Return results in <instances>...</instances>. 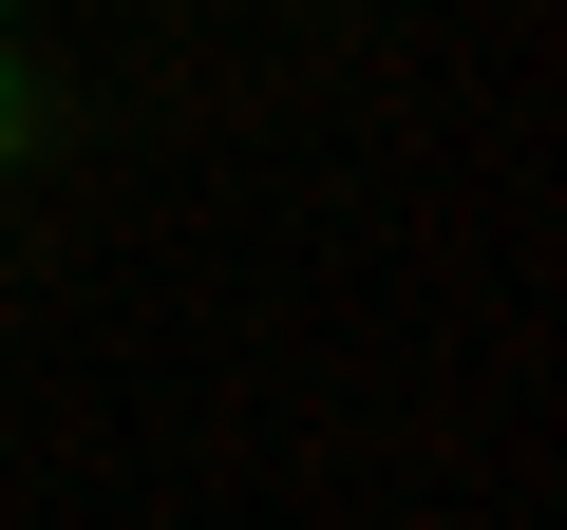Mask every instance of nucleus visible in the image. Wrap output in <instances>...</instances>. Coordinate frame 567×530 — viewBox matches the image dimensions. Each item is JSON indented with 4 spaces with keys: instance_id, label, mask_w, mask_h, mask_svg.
<instances>
[{
    "instance_id": "f257e3e1",
    "label": "nucleus",
    "mask_w": 567,
    "mask_h": 530,
    "mask_svg": "<svg viewBox=\"0 0 567 530\" xmlns=\"http://www.w3.org/2000/svg\"><path fill=\"white\" fill-rule=\"evenodd\" d=\"M39 152V77H20V39H0V171Z\"/></svg>"
},
{
    "instance_id": "f03ea898",
    "label": "nucleus",
    "mask_w": 567,
    "mask_h": 530,
    "mask_svg": "<svg viewBox=\"0 0 567 530\" xmlns=\"http://www.w3.org/2000/svg\"><path fill=\"white\" fill-rule=\"evenodd\" d=\"M0 20H20V0H0Z\"/></svg>"
}]
</instances>
